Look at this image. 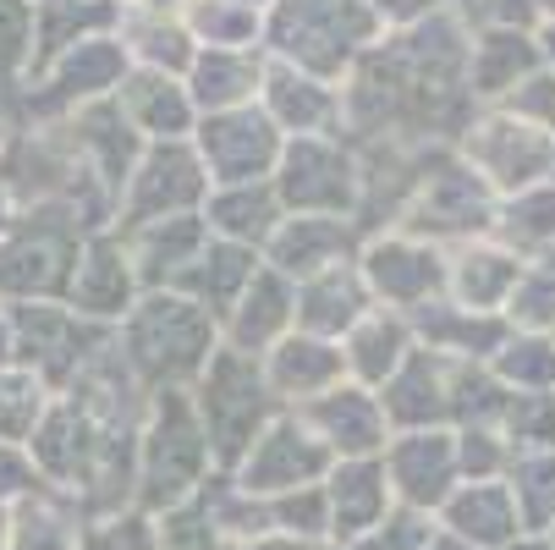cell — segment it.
Wrapping results in <instances>:
<instances>
[{"instance_id":"9f6ffc18","label":"cell","mask_w":555,"mask_h":550,"mask_svg":"<svg viewBox=\"0 0 555 550\" xmlns=\"http://www.w3.org/2000/svg\"><path fill=\"white\" fill-rule=\"evenodd\" d=\"M12 501H0V550H12Z\"/></svg>"},{"instance_id":"816d5d0a","label":"cell","mask_w":555,"mask_h":550,"mask_svg":"<svg viewBox=\"0 0 555 550\" xmlns=\"http://www.w3.org/2000/svg\"><path fill=\"white\" fill-rule=\"evenodd\" d=\"M369 12H374V23H379L385 34H408V28L440 17L446 0H369Z\"/></svg>"},{"instance_id":"6da1fadb","label":"cell","mask_w":555,"mask_h":550,"mask_svg":"<svg viewBox=\"0 0 555 550\" xmlns=\"http://www.w3.org/2000/svg\"><path fill=\"white\" fill-rule=\"evenodd\" d=\"M467 44L473 28L446 7L440 17L385 34L347 72V138L358 143H456L467 116L479 111L467 94Z\"/></svg>"},{"instance_id":"681fc988","label":"cell","mask_w":555,"mask_h":550,"mask_svg":"<svg viewBox=\"0 0 555 550\" xmlns=\"http://www.w3.org/2000/svg\"><path fill=\"white\" fill-rule=\"evenodd\" d=\"M501 111H512V116H517V121H528V127L555 132V66L544 61L539 72H528L522 84L501 100Z\"/></svg>"},{"instance_id":"f5cc1de1","label":"cell","mask_w":555,"mask_h":550,"mask_svg":"<svg viewBox=\"0 0 555 550\" xmlns=\"http://www.w3.org/2000/svg\"><path fill=\"white\" fill-rule=\"evenodd\" d=\"M215 550H325V545H313V539H297V534L270 528V534H248V539H220Z\"/></svg>"},{"instance_id":"ac0fdd59","label":"cell","mask_w":555,"mask_h":550,"mask_svg":"<svg viewBox=\"0 0 555 550\" xmlns=\"http://www.w3.org/2000/svg\"><path fill=\"white\" fill-rule=\"evenodd\" d=\"M259 105L270 111V121L286 138L347 132V89L336 84V77H320V72H308V66L275 61V55H270V72H264Z\"/></svg>"},{"instance_id":"60d3db41","label":"cell","mask_w":555,"mask_h":550,"mask_svg":"<svg viewBox=\"0 0 555 550\" xmlns=\"http://www.w3.org/2000/svg\"><path fill=\"white\" fill-rule=\"evenodd\" d=\"M55 397H61V391L50 380H39L23 363H7V369H0V440H7V446H28Z\"/></svg>"},{"instance_id":"83f0119b","label":"cell","mask_w":555,"mask_h":550,"mask_svg":"<svg viewBox=\"0 0 555 550\" xmlns=\"http://www.w3.org/2000/svg\"><path fill=\"white\" fill-rule=\"evenodd\" d=\"M55 127L77 149V161H83L111 188V199H121V182H127V171L138 166V154H143V138L132 132V121L121 116V105L116 100H100V105L77 111V116H66Z\"/></svg>"},{"instance_id":"6125c7cd","label":"cell","mask_w":555,"mask_h":550,"mask_svg":"<svg viewBox=\"0 0 555 550\" xmlns=\"http://www.w3.org/2000/svg\"><path fill=\"white\" fill-rule=\"evenodd\" d=\"M0 226H7V204H0Z\"/></svg>"},{"instance_id":"680465c9","label":"cell","mask_w":555,"mask_h":550,"mask_svg":"<svg viewBox=\"0 0 555 550\" xmlns=\"http://www.w3.org/2000/svg\"><path fill=\"white\" fill-rule=\"evenodd\" d=\"M12 127H17V121H12V111L0 105V154H7V138H12Z\"/></svg>"},{"instance_id":"7bdbcfd3","label":"cell","mask_w":555,"mask_h":550,"mask_svg":"<svg viewBox=\"0 0 555 550\" xmlns=\"http://www.w3.org/2000/svg\"><path fill=\"white\" fill-rule=\"evenodd\" d=\"M490 369L506 380V391H555V331H528L512 325Z\"/></svg>"},{"instance_id":"5b68a950","label":"cell","mask_w":555,"mask_h":550,"mask_svg":"<svg viewBox=\"0 0 555 550\" xmlns=\"http://www.w3.org/2000/svg\"><path fill=\"white\" fill-rule=\"evenodd\" d=\"M495 204L501 199L456 154V143H429L418 154L413 188H408V199H402V209H396L390 226L418 231V238H429L440 248H456V243H473V238H490Z\"/></svg>"},{"instance_id":"d4e9b609","label":"cell","mask_w":555,"mask_h":550,"mask_svg":"<svg viewBox=\"0 0 555 550\" xmlns=\"http://www.w3.org/2000/svg\"><path fill=\"white\" fill-rule=\"evenodd\" d=\"M413 331H418V347H429L451 363H490L501 353V342L512 336V320L506 314L467 308L456 297H435L429 308L413 314Z\"/></svg>"},{"instance_id":"3957f363","label":"cell","mask_w":555,"mask_h":550,"mask_svg":"<svg viewBox=\"0 0 555 550\" xmlns=\"http://www.w3.org/2000/svg\"><path fill=\"white\" fill-rule=\"evenodd\" d=\"M215 474H220V462H215L193 391H154L143 408V424H138L132 501L154 517H171L188 501H198Z\"/></svg>"},{"instance_id":"e7e4bbea","label":"cell","mask_w":555,"mask_h":550,"mask_svg":"<svg viewBox=\"0 0 555 550\" xmlns=\"http://www.w3.org/2000/svg\"><path fill=\"white\" fill-rule=\"evenodd\" d=\"M550 331H555V325H550Z\"/></svg>"},{"instance_id":"7c38bea8","label":"cell","mask_w":555,"mask_h":550,"mask_svg":"<svg viewBox=\"0 0 555 550\" xmlns=\"http://www.w3.org/2000/svg\"><path fill=\"white\" fill-rule=\"evenodd\" d=\"M209 166L193 138L171 143H143L138 166L121 182L116 199V226H143V220H166V215H198L209 199Z\"/></svg>"},{"instance_id":"cb8c5ba5","label":"cell","mask_w":555,"mask_h":550,"mask_svg":"<svg viewBox=\"0 0 555 550\" xmlns=\"http://www.w3.org/2000/svg\"><path fill=\"white\" fill-rule=\"evenodd\" d=\"M121 238L132 248L143 286L160 292V286H182V276L198 265V254L209 248V220H204V209L198 215H166V220L121 226Z\"/></svg>"},{"instance_id":"5bb4252c","label":"cell","mask_w":555,"mask_h":550,"mask_svg":"<svg viewBox=\"0 0 555 550\" xmlns=\"http://www.w3.org/2000/svg\"><path fill=\"white\" fill-rule=\"evenodd\" d=\"M336 468V457H331V446L313 435V424L297 413V408H286V413H275L270 419V430L243 451V462L231 468V479L243 485L248 496H286V490H302V485H325V474Z\"/></svg>"},{"instance_id":"4316f807","label":"cell","mask_w":555,"mask_h":550,"mask_svg":"<svg viewBox=\"0 0 555 550\" xmlns=\"http://www.w3.org/2000/svg\"><path fill=\"white\" fill-rule=\"evenodd\" d=\"M544 66L539 28H473L467 44V94L473 105H501L528 72Z\"/></svg>"},{"instance_id":"b9f144b4","label":"cell","mask_w":555,"mask_h":550,"mask_svg":"<svg viewBox=\"0 0 555 550\" xmlns=\"http://www.w3.org/2000/svg\"><path fill=\"white\" fill-rule=\"evenodd\" d=\"M188 28L209 50H264V12L243 0H193Z\"/></svg>"},{"instance_id":"f6af8a7d","label":"cell","mask_w":555,"mask_h":550,"mask_svg":"<svg viewBox=\"0 0 555 550\" xmlns=\"http://www.w3.org/2000/svg\"><path fill=\"white\" fill-rule=\"evenodd\" d=\"M83 550H166V528L154 512L127 501V507H111V512H89Z\"/></svg>"},{"instance_id":"1f68e13d","label":"cell","mask_w":555,"mask_h":550,"mask_svg":"<svg viewBox=\"0 0 555 550\" xmlns=\"http://www.w3.org/2000/svg\"><path fill=\"white\" fill-rule=\"evenodd\" d=\"M264 72H270V50H209V44H198V61L188 66V89L198 100V116L259 105Z\"/></svg>"},{"instance_id":"f35d334b","label":"cell","mask_w":555,"mask_h":550,"mask_svg":"<svg viewBox=\"0 0 555 550\" xmlns=\"http://www.w3.org/2000/svg\"><path fill=\"white\" fill-rule=\"evenodd\" d=\"M490 238L506 243L512 254H522L528 265L555 254V177L539 182V188H522V193H506L495 204V226Z\"/></svg>"},{"instance_id":"f546056e","label":"cell","mask_w":555,"mask_h":550,"mask_svg":"<svg viewBox=\"0 0 555 550\" xmlns=\"http://www.w3.org/2000/svg\"><path fill=\"white\" fill-rule=\"evenodd\" d=\"M528 276V259L512 254L506 243L495 238H473V243H456L451 248V281H446V297L467 303V308H485V314H506L517 286Z\"/></svg>"},{"instance_id":"4dcf8cb0","label":"cell","mask_w":555,"mask_h":550,"mask_svg":"<svg viewBox=\"0 0 555 550\" xmlns=\"http://www.w3.org/2000/svg\"><path fill=\"white\" fill-rule=\"evenodd\" d=\"M435 517H440V528H451L473 550H501L517 534H528V523H522L517 496H512L506 479H462Z\"/></svg>"},{"instance_id":"d6a6232c","label":"cell","mask_w":555,"mask_h":550,"mask_svg":"<svg viewBox=\"0 0 555 550\" xmlns=\"http://www.w3.org/2000/svg\"><path fill=\"white\" fill-rule=\"evenodd\" d=\"M341 353H347V374L358 385H374L379 391L396 369L418 353L413 314H402V308H369L363 320L341 336Z\"/></svg>"},{"instance_id":"ba28073f","label":"cell","mask_w":555,"mask_h":550,"mask_svg":"<svg viewBox=\"0 0 555 550\" xmlns=\"http://www.w3.org/2000/svg\"><path fill=\"white\" fill-rule=\"evenodd\" d=\"M132 72V55L121 44V28L116 34H100V39H83L61 50L55 61H44L39 72L23 77V89L7 94L0 105L12 111L17 127H39V121H66L77 111H89L100 100H116L121 77Z\"/></svg>"},{"instance_id":"277c9868","label":"cell","mask_w":555,"mask_h":550,"mask_svg":"<svg viewBox=\"0 0 555 550\" xmlns=\"http://www.w3.org/2000/svg\"><path fill=\"white\" fill-rule=\"evenodd\" d=\"M385 39L369 0H275L264 12V50L347 84V72Z\"/></svg>"},{"instance_id":"e575fe53","label":"cell","mask_w":555,"mask_h":550,"mask_svg":"<svg viewBox=\"0 0 555 550\" xmlns=\"http://www.w3.org/2000/svg\"><path fill=\"white\" fill-rule=\"evenodd\" d=\"M369 308H379V303H374V292H369L358 259H352V265H336V270H325V276L297 281V325L313 331V336L341 342Z\"/></svg>"},{"instance_id":"8992f818","label":"cell","mask_w":555,"mask_h":550,"mask_svg":"<svg viewBox=\"0 0 555 550\" xmlns=\"http://www.w3.org/2000/svg\"><path fill=\"white\" fill-rule=\"evenodd\" d=\"M89 231L94 226L77 209H7V226H0V303L66 297Z\"/></svg>"},{"instance_id":"7402d4cb","label":"cell","mask_w":555,"mask_h":550,"mask_svg":"<svg viewBox=\"0 0 555 550\" xmlns=\"http://www.w3.org/2000/svg\"><path fill=\"white\" fill-rule=\"evenodd\" d=\"M264 374H270V385H275L281 408H308V402H320L325 391H336L341 380H352L341 342L313 336V331H302V325L264 353Z\"/></svg>"},{"instance_id":"836d02e7","label":"cell","mask_w":555,"mask_h":550,"mask_svg":"<svg viewBox=\"0 0 555 550\" xmlns=\"http://www.w3.org/2000/svg\"><path fill=\"white\" fill-rule=\"evenodd\" d=\"M204 220H209L215 238L264 254L270 238L281 231V220H286V204H281L275 182H220L204 199Z\"/></svg>"},{"instance_id":"e0dca14e","label":"cell","mask_w":555,"mask_h":550,"mask_svg":"<svg viewBox=\"0 0 555 550\" xmlns=\"http://www.w3.org/2000/svg\"><path fill=\"white\" fill-rule=\"evenodd\" d=\"M385 474L396 501L440 512L451 490L462 485V457H456V430H396L385 446Z\"/></svg>"},{"instance_id":"74e56055","label":"cell","mask_w":555,"mask_h":550,"mask_svg":"<svg viewBox=\"0 0 555 550\" xmlns=\"http://www.w3.org/2000/svg\"><path fill=\"white\" fill-rule=\"evenodd\" d=\"M127 0H39V39H34V72L55 61L61 50L116 34Z\"/></svg>"},{"instance_id":"ffe728a7","label":"cell","mask_w":555,"mask_h":550,"mask_svg":"<svg viewBox=\"0 0 555 550\" xmlns=\"http://www.w3.org/2000/svg\"><path fill=\"white\" fill-rule=\"evenodd\" d=\"M297 413L313 424V435L331 446L336 462L341 457H385V446L396 435L390 430V413L379 402V391L374 385H358V380H341L336 391H325L320 402H308Z\"/></svg>"},{"instance_id":"8d00e7d4","label":"cell","mask_w":555,"mask_h":550,"mask_svg":"<svg viewBox=\"0 0 555 550\" xmlns=\"http://www.w3.org/2000/svg\"><path fill=\"white\" fill-rule=\"evenodd\" d=\"M264 270V254L259 248H243V243H225V238H215L209 231V248L198 254V265L182 276V286L177 292H188V297H198L215 320H225L231 314V303L248 292V281Z\"/></svg>"},{"instance_id":"52a82bcc","label":"cell","mask_w":555,"mask_h":550,"mask_svg":"<svg viewBox=\"0 0 555 550\" xmlns=\"http://www.w3.org/2000/svg\"><path fill=\"white\" fill-rule=\"evenodd\" d=\"M193 402H198V419L209 430L215 462L225 468V474L270 430V419L286 413L281 397H275V385H270V374H264V358L243 353V347H225V342L209 358V369L193 380Z\"/></svg>"},{"instance_id":"bcb514c9","label":"cell","mask_w":555,"mask_h":550,"mask_svg":"<svg viewBox=\"0 0 555 550\" xmlns=\"http://www.w3.org/2000/svg\"><path fill=\"white\" fill-rule=\"evenodd\" d=\"M34 39H39V0H0V100L23 89L34 72Z\"/></svg>"},{"instance_id":"30bf717a","label":"cell","mask_w":555,"mask_h":550,"mask_svg":"<svg viewBox=\"0 0 555 550\" xmlns=\"http://www.w3.org/2000/svg\"><path fill=\"white\" fill-rule=\"evenodd\" d=\"M12 314V353L23 369H34L39 380H50L55 391L77 385L83 374L111 342L116 331L77 314L66 297H50V303H7Z\"/></svg>"},{"instance_id":"db71d44e","label":"cell","mask_w":555,"mask_h":550,"mask_svg":"<svg viewBox=\"0 0 555 550\" xmlns=\"http://www.w3.org/2000/svg\"><path fill=\"white\" fill-rule=\"evenodd\" d=\"M7 363H17V353H12V314H7V303H0V369Z\"/></svg>"},{"instance_id":"ee69618b","label":"cell","mask_w":555,"mask_h":550,"mask_svg":"<svg viewBox=\"0 0 555 550\" xmlns=\"http://www.w3.org/2000/svg\"><path fill=\"white\" fill-rule=\"evenodd\" d=\"M506 485L517 496V512H522L528 534H550L555 528V446L517 451L512 468H506Z\"/></svg>"},{"instance_id":"603a6c76","label":"cell","mask_w":555,"mask_h":550,"mask_svg":"<svg viewBox=\"0 0 555 550\" xmlns=\"http://www.w3.org/2000/svg\"><path fill=\"white\" fill-rule=\"evenodd\" d=\"M325 496H331V545H358L396 507L385 457H341L325 474Z\"/></svg>"},{"instance_id":"7dc6e473","label":"cell","mask_w":555,"mask_h":550,"mask_svg":"<svg viewBox=\"0 0 555 550\" xmlns=\"http://www.w3.org/2000/svg\"><path fill=\"white\" fill-rule=\"evenodd\" d=\"M501 435L517 451L555 446V391H512L506 408H501Z\"/></svg>"},{"instance_id":"9a60e30c","label":"cell","mask_w":555,"mask_h":550,"mask_svg":"<svg viewBox=\"0 0 555 550\" xmlns=\"http://www.w3.org/2000/svg\"><path fill=\"white\" fill-rule=\"evenodd\" d=\"M209 182H275V166L286 154V132L270 121L264 105H243V111H220L204 116L193 132Z\"/></svg>"},{"instance_id":"94428289","label":"cell","mask_w":555,"mask_h":550,"mask_svg":"<svg viewBox=\"0 0 555 550\" xmlns=\"http://www.w3.org/2000/svg\"><path fill=\"white\" fill-rule=\"evenodd\" d=\"M243 7H259V12H270V7H275V0H243Z\"/></svg>"},{"instance_id":"ab89813d","label":"cell","mask_w":555,"mask_h":550,"mask_svg":"<svg viewBox=\"0 0 555 550\" xmlns=\"http://www.w3.org/2000/svg\"><path fill=\"white\" fill-rule=\"evenodd\" d=\"M12 550H83V517L61 490L39 485L12 512Z\"/></svg>"},{"instance_id":"91938a15","label":"cell","mask_w":555,"mask_h":550,"mask_svg":"<svg viewBox=\"0 0 555 550\" xmlns=\"http://www.w3.org/2000/svg\"><path fill=\"white\" fill-rule=\"evenodd\" d=\"M539 7H544V23H555V0H539Z\"/></svg>"},{"instance_id":"4fadbf2b","label":"cell","mask_w":555,"mask_h":550,"mask_svg":"<svg viewBox=\"0 0 555 550\" xmlns=\"http://www.w3.org/2000/svg\"><path fill=\"white\" fill-rule=\"evenodd\" d=\"M358 270H363V281H369V292H374L379 308L418 314L435 297H446L451 248L418 238V231H402V226H379V231H369V238H363Z\"/></svg>"},{"instance_id":"6f0895ef","label":"cell","mask_w":555,"mask_h":550,"mask_svg":"<svg viewBox=\"0 0 555 550\" xmlns=\"http://www.w3.org/2000/svg\"><path fill=\"white\" fill-rule=\"evenodd\" d=\"M539 44H544V61L555 66V23H544V28H539Z\"/></svg>"},{"instance_id":"f1b7e54d","label":"cell","mask_w":555,"mask_h":550,"mask_svg":"<svg viewBox=\"0 0 555 550\" xmlns=\"http://www.w3.org/2000/svg\"><path fill=\"white\" fill-rule=\"evenodd\" d=\"M390 430H451V358L418 347L402 369L379 385Z\"/></svg>"},{"instance_id":"8fae6325","label":"cell","mask_w":555,"mask_h":550,"mask_svg":"<svg viewBox=\"0 0 555 550\" xmlns=\"http://www.w3.org/2000/svg\"><path fill=\"white\" fill-rule=\"evenodd\" d=\"M456 154L490 182L495 199L539 188L555 177V132L528 127L501 105H479L467 116V127L456 132Z\"/></svg>"},{"instance_id":"d590c367","label":"cell","mask_w":555,"mask_h":550,"mask_svg":"<svg viewBox=\"0 0 555 550\" xmlns=\"http://www.w3.org/2000/svg\"><path fill=\"white\" fill-rule=\"evenodd\" d=\"M121 44H127L132 66L177 72V77H188V66L198 61V39H193V28H188V12L127 7V12H121Z\"/></svg>"},{"instance_id":"d6986e66","label":"cell","mask_w":555,"mask_h":550,"mask_svg":"<svg viewBox=\"0 0 555 550\" xmlns=\"http://www.w3.org/2000/svg\"><path fill=\"white\" fill-rule=\"evenodd\" d=\"M363 238H369V226L352 215H286L264 248V265H275L292 281H308L336 265H352L363 254Z\"/></svg>"},{"instance_id":"7a4b0ae2","label":"cell","mask_w":555,"mask_h":550,"mask_svg":"<svg viewBox=\"0 0 555 550\" xmlns=\"http://www.w3.org/2000/svg\"><path fill=\"white\" fill-rule=\"evenodd\" d=\"M220 342H225L220 320L177 286L143 292L138 308L116 325V347L149 397L154 391H193V380L209 369Z\"/></svg>"},{"instance_id":"2e32d148","label":"cell","mask_w":555,"mask_h":550,"mask_svg":"<svg viewBox=\"0 0 555 550\" xmlns=\"http://www.w3.org/2000/svg\"><path fill=\"white\" fill-rule=\"evenodd\" d=\"M143 292H149V286H143L138 265H132V248H127V238H121V226L89 231L83 254H77V270H72L66 303H72L77 314H89V320H100V325L116 331L127 314L138 308Z\"/></svg>"},{"instance_id":"f907efd6","label":"cell","mask_w":555,"mask_h":550,"mask_svg":"<svg viewBox=\"0 0 555 550\" xmlns=\"http://www.w3.org/2000/svg\"><path fill=\"white\" fill-rule=\"evenodd\" d=\"M44 479H39V468H34V457H28V446H7L0 440V501H23V496H34Z\"/></svg>"},{"instance_id":"484cf974","label":"cell","mask_w":555,"mask_h":550,"mask_svg":"<svg viewBox=\"0 0 555 550\" xmlns=\"http://www.w3.org/2000/svg\"><path fill=\"white\" fill-rule=\"evenodd\" d=\"M292 331H297V281L281 276L275 265H264L248 281V292L231 303V314L220 320L225 347H243V353H259V358Z\"/></svg>"},{"instance_id":"be15d7a7","label":"cell","mask_w":555,"mask_h":550,"mask_svg":"<svg viewBox=\"0 0 555 550\" xmlns=\"http://www.w3.org/2000/svg\"><path fill=\"white\" fill-rule=\"evenodd\" d=\"M550 539H555V528H550Z\"/></svg>"},{"instance_id":"c3c4849f","label":"cell","mask_w":555,"mask_h":550,"mask_svg":"<svg viewBox=\"0 0 555 550\" xmlns=\"http://www.w3.org/2000/svg\"><path fill=\"white\" fill-rule=\"evenodd\" d=\"M467 28H544L539 0H446Z\"/></svg>"},{"instance_id":"9c48e42d","label":"cell","mask_w":555,"mask_h":550,"mask_svg":"<svg viewBox=\"0 0 555 550\" xmlns=\"http://www.w3.org/2000/svg\"><path fill=\"white\" fill-rule=\"evenodd\" d=\"M275 193H281L286 215H352V220H363V199H369L363 149L347 132L286 138V154L275 166Z\"/></svg>"},{"instance_id":"44dd1931","label":"cell","mask_w":555,"mask_h":550,"mask_svg":"<svg viewBox=\"0 0 555 550\" xmlns=\"http://www.w3.org/2000/svg\"><path fill=\"white\" fill-rule=\"evenodd\" d=\"M121 116L132 121V132L143 143H171V138H193L198 132V100L188 89V77L177 72H154V66H132L116 89Z\"/></svg>"},{"instance_id":"11a10c76","label":"cell","mask_w":555,"mask_h":550,"mask_svg":"<svg viewBox=\"0 0 555 550\" xmlns=\"http://www.w3.org/2000/svg\"><path fill=\"white\" fill-rule=\"evenodd\" d=\"M501 550H555V539H550V534H517V539L501 545Z\"/></svg>"}]
</instances>
